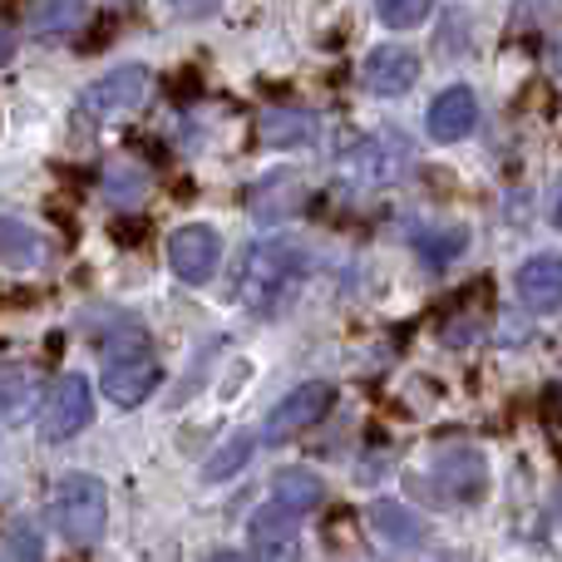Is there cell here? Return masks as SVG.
Returning a JSON list of instances; mask_svg holds the SVG:
<instances>
[{"label": "cell", "mask_w": 562, "mask_h": 562, "mask_svg": "<svg viewBox=\"0 0 562 562\" xmlns=\"http://www.w3.org/2000/svg\"><path fill=\"white\" fill-rule=\"evenodd\" d=\"M207 562H252V558H243V553H213Z\"/></svg>", "instance_id": "29"}, {"label": "cell", "mask_w": 562, "mask_h": 562, "mask_svg": "<svg viewBox=\"0 0 562 562\" xmlns=\"http://www.w3.org/2000/svg\"><path fill=\"white\" fill-rule=\"evenodd\" d=\"M301 203H306V183L291 173H272L267 183H257V193L247 207H252L257 223H281V217H291Z\"/></svg>", "instance_id": "16"}, {"label": "cell", "mask_w": 562, "mask_h": 562, "mask_svg": "<svg viewBox=\"0 0 562 562\" xmlns=\"http://www.w3.org/2000/svg\"><path fill=\"white\" fill-rule=\"evenodd\" d=\"M49 524L65 543L89 548L104 538L109 524V494L94 474H65L55 488H49Z\"/></svg>", "instance_id": "2"}, {"label": "cell", "mask_w": 562, "mask_h": 562, "mask_svg": "<svg viewBox=\"0 0 562 562\" xmlns=\"http://www.w3.org/2000/svg\"><path fill=\"white\" fill-rule=\"evenodd\" d=\"M409 168V144L385 128V134H370V138H356V144L340 154V173L360 188H390L400 173Z\"/></svg>", "instance_id": "5"}, {"label": "cell", "mask_w": 562, "mask_h": 562, "mask_svg": "<svg viewBox=\"0 0 562 562\" xmlns=\"http://www.w3.org/2000/svg\"><path fill=\"white\" fill-rule=\"evenodd\" d=\"M0 262L5 267H40L45 262V237L25 227L20 217L0 213Z\"/></svg>", "instance_id": "18"}, {"label": "cell", "mask_w": 562, "mask_h": 562, "mask_svg": "<svg viewBox=\"0 0 562 562\" xmlns=\"http://www.w3.org/2000/svg\"><path fill=\"white\" fill-rule=\"evenodd\" d=\"M247 454H252V439H237V445L217 449V454L207 459V479H213V484H217V479H233L237 469H243V459H247Z\"/></svg>", "instance_id": "24"}, {"label": "cell", "mask_w": 562, "mask_h": 562, "mask_svg": "<svg viewBox=\"0 0 562 562\" xmlns=\"http://www.w3.org/2000/svg\"><path fill=\"white\" fill-rule=\"evenodd\" d=\"M40 538L35 533H15V562H40Z\"/></svg>", "instance_id": "25"}, {"label": "cell", "mask_w": 562, "mask_h": 562, "mask_svg": "<svg viewBox=\"0 0 562 562\" xmlns=\"http://www.w3.org/2000/svg\"><path fill=\"white\" fill-rule=\"evenodd\" d=\"M99 183H104V198H109V203L128 207V203H138V198L148 193V168H138V164H109Z\"/></svg>", "instance_id": "22"}, {"label": "cell", "mask_w": 562, "mask_h": 562, "mask_svg": "<svg viewBox=\"0 0 562 562\" xmlns=\"http://www.w3.org/2000/svg\"><path fill=\"white\" fill-rule=\"evenodd\" d=\"M94 419V390H89L85 375H65L55 390H49L45 409H40V425H45V439L59 445V439H75L79 429Z\"/></svg>", "instance_id": "9"}, {"label": "cell", "mask_w": 562, "mask_h": 562, "mask_svg": "<svg viewBox=\"0 0 562 562\" xmlns=\"http://www.w3.org/2000/svg\"><path fill=\"white\" fill-rule=\"evenodd\" d=\"M484 488H488V464L474 445H449L435 454V464H429V494L439 498V508L474 504V498H484Z\"/></svg>", "instance_id": "4"}, {"label": "cell", "mask_w": 562, "mask_h": 562, "mask_svg": "<svg viewBox=\"0 0 562 562\" xmlns=\"http://www.w3.org/2000/svg\"><path fill=\"white\" fill-rule=\"evenodd\" d=\"M330 405H336V390L326 380H306V385L286 390L262 425V445H286V439L306 435L311 425H321L330 415Z\"/></svg>", "instance_id": "6"}, {"label": "cell", "mask_w": 562, "mask_h": 562, "mask_svg": "<svg viewBox=\"0 0 562 562\" xmlns=\"http://www.w3.org/2000/svg\"><path fill=\"white\" fill-rule=\"evenodd\" d=\"M474 124H479V99L469 85H449L425 114V128L435 144H459L464 134H474Z\"/></svg>", "instance_id": "12"}, {"label": "cell", "mask_w": 562, "mask_h": 562, "mask_svg": "<svg viewBox=\"0 0 562 562\" xmlns=\"http://www.w3.org/2000/svg\"><path fill=\"white\" fill-rule=\"evenodd\" d=\"M429 10H435V0H375L380 25H390V30H415V25H425Z\"/></svg>", "instance_id": "23"}, {"label": "cell", "mask_w": 562, "mask_h": 562, "mask_svg": "<svg viewBox=\"0 0 562 562\" xmlns=\"http://www.w3.org/2000/svg\"><path fill=\"white\" fill-rule=\"evenodd\" d=\"M104 400H114L119 409H134L164 385V366H158L148 350H119L104 360Z\"/></svg>", "instance_id": "7"}, {"label": "cell", "mask_w": 562, "mask_h": 562, "mask_svg": "<svg viewBox=\"0 0 562 562\" xmlns=\"http://www.w3.org/2000/svg\"><path fill=\"white\" fill-rule=\"evenodd\" d=\"M217 262H223V237L207 223H188L168 237V267H173V277L188 281V286H203V281L217 272Z\"/></svg>", "instance_id": "8"}, {"label": "cell", "mask_w": 562, "mask_h": 562, "mask_svg": "<svg viewBox=\"0 0 562 562\" xmlns=\"http://www.w3.org/2000/svg\"><path fill=\"white\" fill-rule=\"evenodd\" d=\"M257 138L267 148H301L316 138V114H306V109H267L257 119Z\"/></svg>", "instance_id": "17"}, {"label": "cell", "mask_w": 562, "mask_h": 562, "mask_svg": "<svg viewBox=\"0 0 562 562\" xmlns=\"http://www.w3.org/2000/svg\"><path fill=\"white\" fill-rule=\"evenodd\" d=\"M252 562H296L301 558V538H296V524L277 514H257L252 518Z\"/></svg>", "instance_id": "15"}, {"label": "cell", "mask_w": 562, "mask_h": 562, "mask_svg": "<svg viewBox=\"0 0 562 562\" xmlns=\"http://www.w3.org/2000/svg\"><path fill=\"white\" fill-rule=\"evenodd\" d=\"M89 25V0H25V30L40 40H65Z\"/></svg>", "instance_id": "14"}, {"label": "cell", "mask_w": 562, "mask_h": 562, "mask_svg": "<svg viewBox=\"0 0 562 562\" xmlns=\"http://www.w3.org/2000/svg\"><path fill=\"white\" fill-rule=\"evenodd\" d=\"M558 514H562V494H558Z\"/></svg>", "instance_id": "30"}, {"label": "cell", "mask_w": 562, "mask_h": 562, "mask_svg": "<svg viewBox=\"0 0 562 562\" xmlns=\"http://www.w3.org/2000/svg\"><path fill=\"white\" fill-rule=\"evenodd\" d=\"M558 65H562V55H558Z\"/></svg>", "instance_id": "31"}, {"label": "cell", "mask_w": 562, "mask_h": 562, "mask_svg": "<svg viewBox=\"0 0 562 562\" xmlns=\"http://www.w3.org/2000/svg\"><path fill=\"white\" fill-rule=\"evenodd\" d=\"M10 55H15V25H5V20H0V65H5Z\"/></svg>", "instance_id": "27"}, {"label": "cell", "mask_w": 562, "mask_h": 562, "mask_svg": "<svg viewBox=\"0 0 562 562\" xmlns=\"http://www.w3.org/2000/svg\"><path fill=\"white\" fill-rule=\"evenodd\" d=\"M148 89H154V75H148L144 65H119V69H109L104 79L85 85V94H79V119H85V124H114V119H124V114H138V109L148 104Z\"/></svg>", "instance_id": "3"}, {"label": "cell", "mask_w": 562, "mask_h": 562, "mask_svg": "<svg viewBox=\"0 0 562 562\" xmlns=\"http://www.w3.org/2000/svg\"><path fill=\"white\" fill-rule=\"evenodd\" d=\"M35 395H40V380L30 366H0V415L20 419L35 409Z\"/></svg>", "instance_id": "20"}, {"label": "cell", "mask_w": 562, "mask_h": 562, "mask_svg": "<svg viewBox=\"0 0 562 562\" xmlns=\"http://www.w3.org/2000/svg\"><path fill=\"white\" fill-rule=\"evenodd\" d=\"M306 247L291 237H262V243L243 247L233 267V301L252 316H281L306 281Z\"/></svg>", "instance_id": "1"}, {"label": "cell", "mask_w": 562, "mask_h": 562, "mask_svg": "<svg viewBox=\"0 0 562 562\" xmlns=\"http://www.w3.org/2000/svg\"><path fill=\"white\" fill-rule=\"evenodd\" d=\"M370 524L380 528V538H390V543H400V548H409V543H419V538H425V524H419L405 504H390V498L370 508Z\"/></svg>", "instance_id": "21"}, {"label": "cell", "mask_w": 562, "mask_h": 562, "mask_svg": "<svg viewBox=\"0 0 562 562\" xmlns=\"http://www.w3.org/2000/svg\"><path fill=\"white\" fill-rule=\"evenodd\" d=\"M419 79V55L405 45H375L360 65V85L370 89L375 99H400L409 94Z\"/></svg>", "instance_id": "10"}, {"label": "cell", "mask_w": 562, "mask_h": 562, "mask_svg": "<svg viewBox=\"0 0 562 562\" xmlns=\"http://www.w3.org/2000/svg\"><path fill=\"white\" fill-rule=\"evenodd\" d=\"M321 504H326V484H321V474H311V469H281V474L272 479V488H267L262 514L301 524V518H311Z\"/></svg>", "instance_id": "11"}, {"label": "cell", "mask_w": 562, "mask_h": 562, "mask_svg": "<svg viewBox=\"0 0 562 562\" xmlns=\"http://www.w3.org/2000/svg\"><path fill=\"white\" fill-rule=\"evenodd\" d=\"M168 5H173V10H183V15H213V10H217V0H168Z\"/></svg>", "instance_id": "26"}, {"label": "cell", "mask_w": 562, "mask_h": 562, "mask_svg": "<svg viewBox=\"0 0 562 562\" xmlns=\"http://www.w3.org/2000/svg\"><path fill=\"white\" fill-rule=\"evenodd\" d=\"M464 247H469V227H419L415 233V252L435 272H445L454 257H464Z\"/></svg>", "instance_id": "19"}, {"label": "cell", "mask_w": 562, "mask_h": 562, "mask_svg": "<svg viewBox=\"0 0 562 562\" xmlns=\"http://www.w3.org/2000/svg\"><path fill=\"white\" fill-rule=\"evenodd\" d=\"M518 296H524L528 311H558L562 306V257L558 252H538L518 267L514 277Z\"/></svg>", "instance_id": "13"}, {"label": "cell", "mask_w": 562, "mask_h": 562, "mask_svg": "<svg viewBox=\"0 0 562 562\" xmlns=\"http://www.w3.org/2000/svg\"><path fill=\"white\" fill-rule=\"evenodd\" d=\"M548 217H553V227L562 233V178H558V188H553V207H548Z\"/></svg>", "instance_id": "28"}]
</instances>
